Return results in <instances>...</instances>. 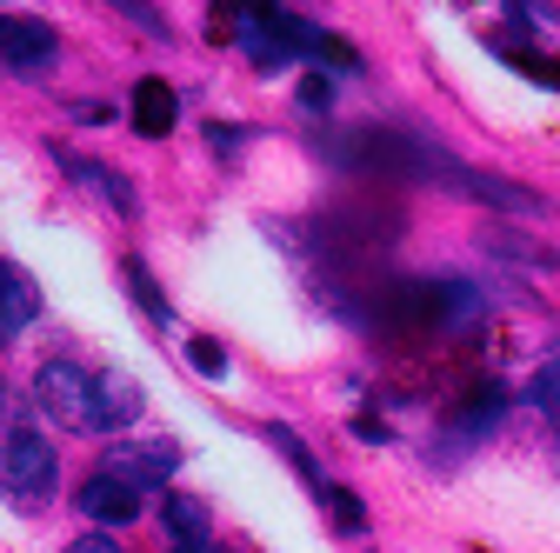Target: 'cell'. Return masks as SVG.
Instances as JSON below:
<instances>
[{"instance_id": "5", "label": "cell", "mask_w": 560, "mask_h": 553, "mask_svg": "<svg viewBox=\"0 0 560 553\" xmlns=\"http://www.w3.org/2000/svg\"><path fill=\"white\" fill-rule=\"evenodd\" d=\"M60 60V40L47 21L34 14H0V67H14V74H47Z\"/></svg>"}, {"instance_id": "23", "label": "cell", "mask_w": 560, "mask_h": 553, "mask_svg": "<svg viewBox=\"0 0 560 553\" xmlns=\"http://www.w3.org/2000/svg\"><path fill=\"white\" fill-rule=\"evenodd\" d=\"M67 553H120V540H107V533H81Z\"/></svg>"}, {"instance_id": "13", "label": "cell", "mask_w": 560, "mask_h": 553, "mask_svg": "<svg viewBox=\"0 0 560 553\" xmlns=\"http://www.w3.org/2000/svg\"><path fill=\"white\" fill-rule=\"evenodd\" d=\"M260 434H267V440H273V454H280V460H288V467H294V473H301V480H307V487H314V494H327V487H334V480H327V473H320V460H314V454H307V447H301V434H294V427H280V421H267V427H260Z\"/></svg>"}, {"instance_id": "8", "label": "cell", "mask_w": 560, "mask_h": 553, "mask_svg": "<svg viewBox=\"0 0 560 553\" xmlns=\"http://www.w3.org/2000/svg\"><path fill=\"white\" fill-rule=\"evenodd\" d=\"M54 161H60L67 174H74L81 187H94V193H107V200H114V214H127V221L140 214V193L127 187V174H120V167H107V161H81V154H67V148H54Z\"/></svg>"}, {"instance_id": "4", "label": "cell", "mask_w": 560, "mask_h": 553, "mask_svg": "<svg viewBox=\"0 0 560 553\" xmlns=\"http://www.w3.org/2000/svg\"><path fill=\"white\" fill-rule=\"evenodd\" d=\"M101 473L120 480V487H133V494H154L180 473V447L174 440H120V447L101 454Z\"/></svg>"}, {"instance_id": "3", "label": "cell", "mask_w": 560, "mask_h": 553, "mask_svg": "<svg viewBox=\"0 0 560 553\" xmlns=\"http://www.w3.org/2000/svg\"><path fill=\"white\" fill-rule=\"evenodd\" d=\"M234 47L260 67V74H280L288 60H301V14L288 8H247L234 27Z\"/></svg>"}, {"instance_id": "21", "label": "cell", "mask_w": 560, "mask_h": 553, "mask_svg": "<svg viewBox=\"0 0 560 553\" xmlns=\"http://www.w3.org/2000/svg\"><path fill=\"white\" fill-rule=\"evenodd\" d=\"M327 101H334V81H327V74H320V67H314V74L301 81V107H307V114H320Z\"/></svg>"}, {"instance_id": "20", "label": "cell", "mask_w": 560, "mask_h": 553, "mask_svg": "<svg viewBox=\"0 0 560 553\" xmlns=\"http://www.w3.org/2000/svg\"><path fill=\"white\" fill-rule=\"evenodd\" d=\"M187 361H194L200 374H228V354L214 348V340H187Z\"/></svg>"}, {"instance_id": "10", "label": "cell", "mask_w": 560, "mask_h": 553, "mask_svg": "<svg viewBox=\"0 0 560 553\" xmlns=\"http://www.w3.org/2000/svg\"><path fill=\"white\" fill-rule=\"evenodd\" d=\"M174 114H180V101H174V87L167 81H133V101H127V120H133V133H148V141H161V133H174Z\"/></svg>"}, {"instance_id": "12", "label": "cell", "mask_w": 560, "mask_h": 553, "mask_svg": "<svg viewBox=\"0 0 560 553\" xmlns=\"http://www.w3.org/2000/svg\"><path fill=\"white\" fill-rule=\"evenodd\" d=\"M501 413H508V393L501 387H480L474 400H460V413H454V440H480V434H494L501 427Z\"/></svg>"}, {"instance_id": "6", "label": "cell", "mask_w": 560, "mask_h": 553, "mask_svg": "<svg viewBox=\"0 0 560 553\" xmlns=\"http://www.w3.org/2000/svg\"><path fill=\"white\" fill-rule=\"evenodd\" d=\"M140 387L127 380V374H114V367H101L94 374V434H120V427H133L140 421Z\"/></svg>"}, {"instance_id": "17", "label": "cell", "mask_w": 560, "mask_h": 553, "mask_svg": "<svg viewBox=\"0 0 560 553\" xmlns=\"http://www.w3.org/2000/svg\"><path fill=\"white\" fill-rule=\"evenodd\" d=\"M494 54L514 67V74H527V81H540V87H553V94H560V60H540V54H534V40H527V47H514V40H494Z\"/></svg>"}, {"instance_id": "18", "label": "cell", "mask_w": 560, "mask_h": 553, "mask_svg": "<svg viewBox=\"0 0 560 553\" xmlns=\"http://www.w3.org/2000/svg\"><path fill=\"white\" fill-rule=\"evenodd\" d=\"M107 8H120L140 34H154V40H174V27H167V14L154 8V0H107Z\"/></svg>"}, {"instance_id": "27", "label": "cell", "mask_w": 560, "mask_h": 553, "mask_svg": "<svg viewBox=\"0 0 560 553\" xmlns=\"http://www.w3.org/2000/svg\"><path fill=\"white\" fill-rule=\"evenodd\" d=\"M187 553H207V546H187Z\"/></svg>"}, {"instance_id": "15", "label": "cell", "mask_w": 560, "mask_h": 553, "mask_svg": "<svg viewBox=\"0 0 560 553\" xmlns=\"http://www.w3.org/2000/svg\"><path fill=\"white\" fill-rule=\"evenodd\" d=\"M120 281H127V294H133V307H140V314H148V320H161V327L174 320V307H167V294L154 287V273H148V260H140V254H127V260H120Z\"/></svg>"}, {"instance_id": "25", "label": "cell", "mask_w": 560, "mask_h": 553, "mask_svg": "<svg viewBox=\"0 0 560 553\" xmlns=\"http://www.w3.org/2000/svg\"><path fill=\"white\" fill-rule=\"evenodd\" d=\"M247 8H273V0H247Z\"/></svg>"}, {"instance_id": "11", "label": "cell", "mask_w": 560, "mask_h": 553, "mask_svg": "<svg viewBox=\"0 0 560 553\" xmlns=\"http://www.w3.org/2000/svg\"><path fill=\"white\" fill-rule=\"evenodd\" d=\"M161 527L174 533V546H207V527H214V514H207V501L194 494H161Z\"/></svg>"}, {"instance_id": "9", "label": "cell", "mask_w": 560, "mask_h": 553, "mask_svg": "<svg viewBox=\"0 0 560 553\" xmlns=\"http://www.w3.org/2000/svg\"><path fill=\"white\" fill-rule=\"evenodd\" d=\"M34 320H40V287L27 281L21 267H8V260H0V340L27 333Z\"/></svg>"}, {"instance_id": "19", "label": "cell", "mask_w": 560, "mask_h": 553, "mask_svg": "<svg viewBox=\"0 0 560 553\" xmlns=\"http://www.w3.org/2000/svg\"><path fill=\"white\" fill-rule=\"evenodd\" d=\"M508 14H514L521 27H553V21H560V14L547 8V0H508Z\"/></svg>"}, {"instance_id": "22", "label": "cell", "mask_w": 560, "mask_h": 553, "mask_svg": "<svg viewBox=\"0 0 560 553\" xmlns=\"http://www.w3.org/2000/svg\"><path fill=\"white\" fill-rule=\"evenodd\" d=\"M534 407H560V367H547L540 380H534V393H527Z\"/></svg>"}, {"instance_id": "24", "label": "cell", "mask_w": 560, "mask_h": 553, "mask_svg": "<svg viewBox=\"0 0 560 553\" xmlns=\"http://www.w3.org/2000/svg\"><path fill=\"white\" fill-rule=\"evenodd\" d=\"M74 114H81V120H101V127H107V120H114V107H107V101H81V107H74Z\"/></svg>"}, {"instance_id": "16", "label": "cell", "mask_w": 560, "mask_h": 553, "mask_svg": "<svg viewBox=\"0 0 560 553\" xmlns=\"http://www.w3.org/2000/svg\"><path fill=\"white\" fill-rule=\"evenodd\" d=\"M320 507H327V527H334V533H347V540L368 533V507H361V494H354V487H327V494H320Z\"/></svg>"}, {"instance_id": "7", "label": "cell", "mask_w": 560, "mask_h": 553, "mask_svg": "<svg viewBox=\"0 0 560 553\" xmlns=\"http://www.w3.org/2000/svg\"><path fill=\"white\" fill-rule=\"evenodd\" d=\"M94 527H127V520H140V494L133 487H120V480H107V473H94V480H81V501H74Z\"/></svg>"}, {"instance_id": "14", "label": "cell", "mask_w": 560, "mask_h": 553, "mask_svg": "<svg viewBox=\"0 0 560 553\" xmlns=\"http://www.w3.org/2000/svg\"><path fill=\"white\" fill-rule=\"evenodd\" d=\"M301 54L314 67H334V74H361V54L347 47V40H334L327 27H314V21H301Z\"/></svg>"}, {"instance_id": "2", "label": "cell", "mask_w": 560, "mask_h": 553, "mask_svg": "<svg viewBox=\"0 0 560 553\" xmlns=\"http://www.w3.org/2000/svg\"><path fill=\"white\" fill-rule=\"evenodd\" d=\"M34 400H40V413L54 427H67V434H94V374L88 367H74V361H47L40 374H34Z\"/></svg>"}, {"instance_id": "1", "label": "cell", "mask_w": 560, "mask_h": 553, "mask_svg": "<svg viewBox=\"0 0 560 553\" xmlns=\"http://www.w3.org/2000/svg\"><path fill=\"white\" fill-rule=\"evenodd\" d=\"M0 487H8V507L14 514H40L60 487V460L54 447L34 434V427H14L8 447H0Z\"/></svg>"}, {"instance_id": "26", "label": "cell", "mask_w": 560, "mask_h": 553, "mask_svg": "<svg viewBox=\"0 0 560 553\" xmlns=\"http://www.w3.org/2000/svg\"><path fill=\"white\" fill-rule=\"evenodd\" d=\"M0 413H8V387H0Z\"/></svg>"}]
</instances>
